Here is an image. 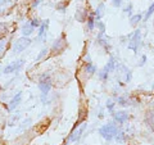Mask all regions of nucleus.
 Here are the masks:
<instances>
[{
    "label": "nucleus",
    "mask_w": 154,
    "mask_h": 145,
    "mask_svg": "<svg viewBox=\"0 0 154 145\" xmlns=\"http://www.w3.org/2000/svg\"><path fill=\"white\" fill-rule=\"evenodd\" d=\"M38 89L42 93V100H45V95L49 94L51 89V79L49 73H42L38 77Z\"/></svg>",
    "instance_id": "f257e3e1"
},
{
    "label": "nucleus",
    "mask_w": 154,
    "mask_h": 145,
    "mask_svg": "<svg viewBox=\"0 0 154 145\" xmlns=\"http://www.w3.org/2000/svg\"><path fill=\"white\" fill-rule=\"evenodd\" d=\"M99 134L105 139V140H113L116 136L118 135V128L116 125L113 123H108V125H104L103 127L99 128Z\"/></svg>",
    "instance_id": "f03ea898"
},
{
    "label": "nucleus",
    "mask_w": 154,
    "mask_h": 145,
    "mask_svg": "<svg viewBox=\"0 0 154 145\" xmlns=\"http://www.w3.org/2000/svg\"><path fill=\"white\" fill-rule=\"evenodd\" d=\"M31 45V40L26 36H22L21 39H18V40L13 44V51L14 53H22L23 50H26L28 46Z\"/></svg>",
    "instance_id": "7ed1b4c3"
},
{
    "label": "nucleus",
    "mask_w": 154,
    "mask_h": 145,
    "mask_svg": "<svg viewBox=\"0 0 154 145\" xmlns=\"http://www.w3.org/2000/svg\"><path fill=\"white\" fill-rule=\"evenodd\" d=\"M66 45H67L66 37H64V35H62L59 39H57V40L54 41V44H53V46H51V51L53 53H60L66 48Z\"/></svg>",
    "instance_id": "20e7f679"
},
{
    "label": "nucleus",
    "mask_w": 154,
    "mask_h": 145,
    "mask_svg": "<svg viewBox=\"0 0 154 145\" xmlns=\"http://www.w3.org/2000/svg\"><path fill=\"white\" fill-rule=\"evenodd\" d=\"M23 66V60H17V62H13V63H9L5 68H4V73L5 75H9V73H14L21 69V67Z\"/></svg>",
    "instance_id": "39448f33"
},
{
    "label": "nucleus",
    "mask_w": 154,
    "mask_h": 145,
    "mask_svg": "<svg viewBox=\"0 0 154 145\" xmlns=\"http://www.w3.org/2000/svg\"><path fill=\"white\" fill-rule=\"evenodd\" d=\"M48 27H49V19H46V21H42L41 22V26L38 27V35H37V37L40 39V40L46 35Z\"/></svg>",
    "instance_id": "423d86ee"
},
{
    "label": "nucleus",
    "mask_w": 154,
    "mask_h": 145,
    "mask_svg": "<svg viewBox=\"0 0 154 145\" xmlns=\"http://www.w3.org/2000/svg\"><path fill=\"white\" fill-rule=\"evenodd\" d=\"M33 30H35V27L31 25V22H30V21H27L25 25L22 26V35H23V36H26V37H28V36H30L31 33L33 32Z\"/></svg>",
    "instance_id": "0eeeda50"
},
{
    "label": "nucleus",
    "mask_w": 154,
    "mask_h": 145,
    "mask_svg": "<svg viewBox=\"0 0 154 145\" xmlns=\"http://www.w3.org/2000/svg\"><path fill=\"white\" fill-rule=\"evenodd\" d=\"M85 126H86V125H82V127L79 128L77 131H75V130H73V131L71 132L69 137H68V141H77V140L80 139V136H81V134H82V131L85 130Z\"/></svg>",
    "instance_id": "6e6552de"
},
{
    "label": "nucleus",
    "mask_w": 154,
    "mask_h": 145,
    "mask_svg": "<svg viewBox=\"0 0 154 145\" xmlns=\"http://www.w3.org/2000/svg\"><path fill=\"white\" fill-rule=\"evenodd\" d=\"M21 100H22V93L16 94V96L9 101V109H14L16 107H18V105L21 104Z\"/></svg>",
    "instance_id": "1a4fd4ad"
},
{
    "label": "nucleus",
    "mask_w": 154,
    "mask_h": 145,
    "mask_svg": "<svg viewBox=\"0 0 154 145\" xmlns=\"http://www.w3.org/2000/svg\"><path fill=\"white\" fill-rule=\"evenodd\" d=\"M114 118L117 119L119 123H123L128 118V114H127L126 112H118V113H116V114H114Z\"/></svg>",
    "instance_id": "9d476101"
},
{
    "label": "nucleus",
    "mask_w": 154,
    "mask_h": 145,
    "mask_svg": "<svg viewBox=\"0 0 154 145\" xmlns=\"http://www.w3.org/2000/svg\"><path fill=\"white\" fill-rule=\"evenodd\" d=\"M88 27H89V30H93L94 28V16L93 14L89 16V18H88Z\"/></svg>",
    "instance_id": "9b49d317"
},
{
    "label": "nucleus",
    "mask_w": 154,
    "mask_h": 145,
    "mask_svg": "<svg viewBox=\"0 0 154 145\" xmlns=\"http://www.w3.org/2000/svg\"><path fill=\"white\" fill-rule=\"evenodd\" d=\"M86 71H88V73H95L96 68L91 63H88V64H86Z\"/></svg>",
    "instance_id": "f8f14e48"
},
{
    "label": "nucleus",
    "mask_w": 154,
    "mask_h": 145,
    "mask_svg": "<svg viewBox=\"0 0 154 145\" xmlns=\"http://www.w3.org/2000/svg\"><path fill=\"white\" fill-rule=\"evenodd\" d=\"M82 16H86V14L84 13V11H82V9H80V11L76 13V18L79 19V21H84V17H82Z\"/></svg>",
    "instance_id": "ddd939ff"
},
{
    "label": "nucleus",
    "mask_w": 154,
    "mask_h": 145,
    "mask_svg": "<svg viewBox=\"0 0 154 145\" xmlns=\"http://www.w3.org/2000/svg\"><path fill=\"white\" fill-rule=\"evenodd\" d=\"M140 19H141V16H140V14H136V16L131 17V23H132V25H136Z\"/></svg>",
    "instance_id": "4468645a"
},
{
    "label": "nucleus",
    "mask_w": 154,
    "mask_h": 145,
    "mask_svg": "<svg viewBox=\"0 0 154 145\" xmlns=\"http://www.w3.org/2000/svg\"><path fill=\"white\" fill-rule=\"evenodd\" d=\"M30 22H31V25H32L33 27H40V26H41V22L38 21L37 18H33V19H31Z\"/></svg>",
    "instance_id": "2eb2a0df"
},
{
    "label": "nucleus",
    "mask_w": 154,
    "mask_h": 145,
    "mask_svg": "<svg viewBox=\"0 0 154 145\" xmlns=\"http://www.w3.org/2000/svg\"><path fill=\"white\" fill-rule=\"evenodd\" d=\"M103 8H104V5H103V4H100V5H99V8L98 9H96V12H95V14H96V16H98V18H100V17H102V14H103Z\"/></svg>",
    "instance_id": "dca6fc26"
},
{
    "label": "nucleus",
    "mask_w": 154,
    "mask_h": 145,
    "mask_svg": "<svg viewBox=\"0 0 154 145\" xmlns=\"http://www.w3.org/2000/svg\"><path fill=\"white\" fill-rule=\"evenodd\" d=\"M67 4H68L67 2H64L63 4H58V5H57V9H58V11H60L62 13H63V12L66 11V5H67Z\"/></svg>",
    "instance_id": "f3484780"
},
{
    "label": "nucleus",
    "mask_w": 154,
    "mask_h": 145,
    "mask_svg": "<svg viewBox=\"0 0 154 145\" xmlns=\"http://www.w3.org/2000/svg\"><path fill=\"white\" fill-rule=\"evenodd\" d=\"M46 53H48V49H42V50L40 51V54H38V55H37V58H36V60H40V59H41V58H42V57H44V55H46Z\"/></svg>",
    "instance_id": "a211bd4d"
},
{
    "label": "nucleus",
    "mask_w": 154,
    "mask_h": 145,
    "mask_svg": "<svg viewBox=\"0 0 154 145\" xmlns=\"http://www.w3.org/2000/svg\"><path fill=\"white\" fill-rule=\"evenodd\" d=\"M153 11H154V4H152V7H150V9L146 12V16H145V18H149V16H152V13H153Z\"/></svg>",
    "instance_id": "6ab92c4d"
},
{
    "label": "nucleus",
    "mask_w": 154,
    "mask_h": 145,
    "mask_svg": "<svg viewBox=\"0 0 154 145\" xmlns=\"http://www.w3.org/2000/svg\"><path fill=\"white\" fill-rule=\"evenodd\" d=\"M96 25H98V26H99V28H100V33H103V32H104V25H103L102 22H98Z\"/></svg>",
    "instance_id": "aec40b11"
},
{
    "label": "nucleus",
    "mask_w": 154,
    "mask_h": 145,
    "mask_svg": "<svg viewBox=\"0 0 154 145\" xmlns=\"http://www.w3.org/2000/svg\"><path fill=\"white\" fill-rule=\"evenodd\" d=\"M121 4H122V0H114V2H113V5L114 7H119Z\"/></svg>",
    "instance_id": "412c9836"
},
{
    "label": "nucleus",
    "mask_w": 154,
    "mask_h": 145,
    "mask_svg": "<svg viewBox=\"0 0 154 145\" xmlns=\"http://www.w3.org/2000/svg\"><path fill=\"white\" fill-rule=\"evenodd\" d=\"M4 45H5V42H4V41L2 40V41H0V51H2V50L4 49Z\"/></svg>",
    "instance_id": "4be33fe9"
},
{
    "label": "nucleus",
    "mask_w": 154,
    "mask_h": 145,
    "mask_svg": "<svg viewBox=\"0 0 154 145\" xmlns=\"http://www.w3.org/2000/svg\"><path fill=\"white\" fill-rule=\"evenodd\" d=\"M107 107H108L110 110H112V109H113V107H114V104H113V103H108V104H107Z\"/></svg>",
    "instance_id": "5701e85b"
},
{
    "label": "nucleus",
    "mask_w": 154,
    "mask_h": 145,
    "mask_svg": "<svg viewBox=\"0 0 154 145\" xmlns=\"http://www.w3.org/2000/svg\"><path fill=\"white\" fill-rule=\"evenodd\" d=\"M125 12H126L127 14H131V5H130L127 9H126V11H125Z\"/></svg>",
    "instance_id": "b1692460"
},
{
    "label": "nucleus",
    "mask_w": 154,
    "mask_h": 145,
    "mask_svg": "<svg viewBox=\"0 0 154 145\" xmlns=\"http://www.w3.org/2000/svg\"><path fill=\"white\" fill-rule=\"evenodd\" d=\"M36 5H38V0H35V3L32 4V7H36Z\"/></svg>",
    "instance_id": "393cba45"
}]
</instances>
